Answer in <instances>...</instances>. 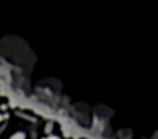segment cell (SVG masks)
Returning <instances> with one entry per match:
<instances>
[{
  "label": "cell",
  "mask_w": 158,
  "mask_h": 139,
  "mask_svg": "<svg viewBox=\"0 0 158 139\" xmlns=\"http://www.w3.org/2000/svg\"><path fill=\"white\" fill-rule=\"evenodd\" d=\"M4 118H7V115H0V122H1V120L4 119Z\"/></svg>",
  "instance_id": "obj_4"
},
{
  "label": "cell",
  "mask_w": 158,
  "mask_h": 139,
  "mask_svg": "<svg viewBox=\"0 0 158 139\" xmlns=\"http://www.w3.org/2000/svg\"><path fill=\"white\" fill-rule=\"evenodd\" d=\"M43 139H59V136H56V135H48L47 138H43Z\"/></svg>",
  "instance_id": "obj_3"
},
{
  "label": "cell",
  "mask_w": 158,
  "mask_h": 139,
  "mask_svg": "<svg viewBox=\"0 0 158 139\" xmlns=\"http://www.w3.org/2000/svg\"><path fill=\"white\" fill-rule=\"evenodd\" d=\"M51 130H52V123H47V126H46V132L50 134Z\"/></svg>",
  "instance_id": "obj_2"
},
{
  "label": "cell",
  "mask_w": 158,
  "mask_h": 139,
  "mask_svg": "<svg viewBox=\"0 0 158 139\" xmlns=\"http://www.w3.org/2000/svg\"><path fill=\"white\" fill-rule=\"evenodd\" d=\"M11 139H26V134L24 132H16L11 136Z\"/></svg>",
  "instance_id": "obj_1"
}]
</instances>
